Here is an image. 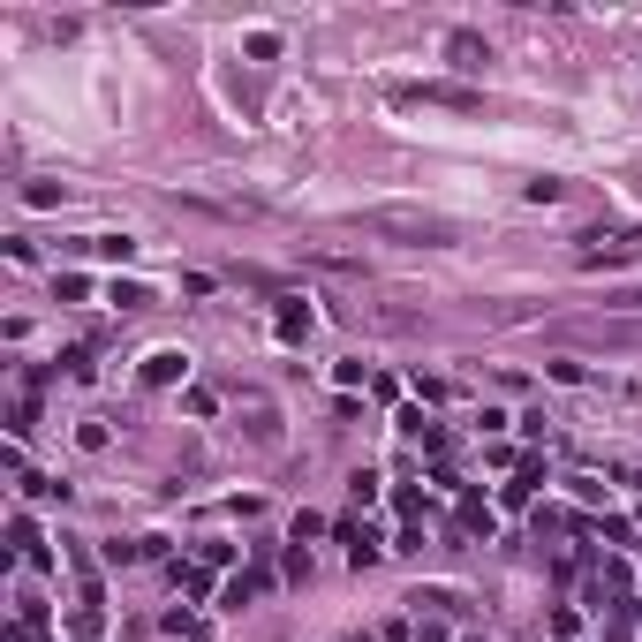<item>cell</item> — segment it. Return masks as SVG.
Returning <instances> with one entry per match:
<instances>
[{"mask_svg":"<svg viewBox=\"0 0 642 642\" xmlns=\"http://www.w3.org/2000/svg\"><path fill=\"white\" fill-rule=\"evenodd\" d=\"M469 642H476V635H469Z\"/></svg>","mask_w":642,"mask_h":642,"instance_id":"2e32d148","label":"cell"},{"mask_svg":"<svg viewBox=\"0 0 642 642\" xmlns=\"http://www.w3.org/2000/svg\"><path fill=\"white\" fill-rule=\"evenodd\" d=\"M401 431L423 439V446H439V423H423V408H401Z\"/></svg>","mask_w":642,"mask_h":642,"instance_id":"9c48e42d","label":"cell"},{"mask_svg":"<svg viewBox=\"0 0 642 642\" xmlns=\"http://www.w3.org/2000/svg\"><path fill=\"white\" fill-rule=\"evenodd\" d=\"M23 499H68V484H53V476H23Z\"/></svg>","mask_w":642,"mask_h":642,"instance_id":"5bb4252c","label":"cell"},{"mask_svg":"<svg viewBox=\"0 0 642 642\" xmlns=\"http://www.w3.org/2000/svg\"><path fill=\"white\" fill-rule=\"evenodd\" d=\"M461 537H491V507H484V491H461Z\"/></svg>","mask_w":642,"mask_h":642,"instance_id":"8992f818","label":"cell"},{"mask_svg":"<svg viewBox=\"0 0 642 642\" xmlns=\"http://www.w3.org/2000/svg\"><path fill=\"white\" fill-rule=\"evenodd\" d=\"M84 250H91V257H129V250H136V242H129V235H91V242H84Z\"/></svg>","mask_w":642,"mask_h":642,"instance_id":"4fadbf2b","label":"cell"},{"mask_svg":"<svg viewBox=\"0 0 642 642\" xmlns=\"http://www.w3.org/2000/svg\"><path fill=\"white\" fill-rule=\"evenodd\" d=\"M114 303L121 310H144V303H152V288H144V280H114Z\"/></svg>","mask_w":642,"mask_h":642,"instance_id":"30bf717a","label":"cell"},{"mask_svg":"<svg viewBox=\"0 0 642 642\" xmlns=\"http://www.w3.org/2000/svg\"><path fill=\"white\" fill-rule=\"evenodd\" d=\"M182 378H189V355H182V348L144 355V386H182Z\"/></svg>","mask_w":642,"mask_h":642,"instance_id":"277c9868","label":"cell"},{"mask_svg":"<svg viewBox=\"0 0 642 642\" xmlns=\"http://www.w3.org/2000/svg\"><path fill=\"white\" fill-rule=\"evenodd\" d=\"M446 61H454L461 76H476V68L491 61V46H484V38H476V31H454V38H446Z\"/></svg>","mask_w":642,"mask_h":642,"instance_id":"5b68a950","label":"cell"},{"mask_svg":"<svg viewBox=\"0 0 642 642\" xmlns=\"http://www.w3.org/2000/svg\"><path fill=\"white\" fill-rule=\"evenodd\" d=\"M272 333L288 340V348H295V340H310V303H280V318H272Z\"/></svg>","mask_w":642,"mask_h":642,"instance_id":"52a82bcc","label":"cell"},{"mask_svg":"<svg viewBox=\"0 0 642 642\" xmlns=\"http://www.w3.org/2000/svg\"><path fill=\"white\" fill-rule=\"evenodd\" d=\"M265 590H272V575H265V567H250V575L227 582V605H250V597H265Z\"/></svg>","mask_w":642,"mask_h":642,"instance_id":"ba28073f","label":"cell"},{"mask_svg":"<svg viewBox=\"0 0 642 642\" xmlns=\"http://www.w3.org/2000/svg\"><path fill=\"white\" fill-rule=\"evenodd\" d=\"M401 99H423V106H454V114H476V91L469 84H416V91H401Z\"/></svg>","mask_w":642,"mask_h":642,"instance_id":"3957f363","label":"cell"},{"mask_svg":"<svg viewBox=\"0 0 642 642\" xmlns=\"http://www.w3.org/2000/svg\"><path fill=\"white\" fill-rule=\"evenodd\" d=\"M8 544H16V559H23V567H53V552H46V537H38V522H31V514H8Z\"/></svg>","mask_w":642,"mask_h":642,"instance_id":"7a4b0ae2","label":"cell"},{"mask_svg":"<svg viewBox=\"0 0 642 642\" xmlns=\"http://www.w3.org/2000/svg\"><path fill=\"white\" fill-rule=\"evenodd\" d=\"M416 642H446V627H439V620H423V627H416Z\"/></svg>","mask_w":642,"mask_h":642,"instance_id":"9a60e30c","label":"cell"},{"mask_svg":"<svg viewBox=\"0 0 642 642\" xmlns=\"http://www.w3.org/2000/svg\"><path fill=\"white\" fill-rule=\"evenodd\" d=\"M363 227H371V235H393V242H423V250L461 242V227L446 220V212H408V204H371V212H363Z\"/></svg>","mask_w":642,"mask_h":642,"instance_id":"6da1fadb","label":"cell"},{"mask_svg":"<svg viewBox=\"0 0 642 642\" xmlns=\"http://www.w3.org/2000/svg\"><path fill=\"white\" fill-rule=\"evenodd\" d=\"M167 635H182V642H204V620H197V612H167Z\"/></svg>","mask_w":642,"mask_h":642,"instance_id":"7c38bea8","label":"cell"},{"mask_svg":"<svg viewBox=\"0 0 642 642\" xmlns=\"http://www.w3.org/2000/svg\"><path fill=\"white\" fill-rule=\"evenodd\" d=\"M597 340L605 348H642V325H597Z\"/></svg>","mask_w":642,"mask_h":642,"instance_id":"8fae6325","label":"cell"}]
</instances>
